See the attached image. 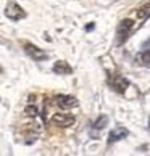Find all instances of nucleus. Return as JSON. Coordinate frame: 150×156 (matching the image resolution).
I'll return each mask as SVG.
<instances>
[{
    "label": "nucleus",
    "mask_w": 150,
    "mask_h": 156,
    "mask_svg": "<svg viewBox=\"0 0 150 156\" xmlns=\"http://www.w3.org/2000/svg\"><path fill=\"white\" fill-rule=\"evenodd\" d=\"M107 124H108V118L105 116V114H102V116L94 122V129H95V130H102Z\"/></svg>",
    "instance_id": "obj_10"
},
{
    "label": "nucleus",
    "mask_w": 150,
    "mask_h": 156,
    "mask_svg": "<svg viewBox=\"0 0 150 156\" xmlns=\"http://www.w3.org/2000/svg\"><path fill=\"white\" fill-rule=\"evenodd\" d=\"M5 15L8 16L10 20H13V21H18L21 18H24L26 16V11L23 10L18 3H15V2H10L7 5V10H5Z\"/></svg>",
    "instance_id": "obj_2"
},
{
    "label": "nucleus",
    "mask_w": 150,
    "mask_h": 156,
    "mask_svg": "<svg viewBox=\"0 0 150 156\" xmlns=\"http://www.w3.org/2000/svg\"><path fill=\"white\" fill-rule=\"evenodd\" d=\"M53 73L55 74H63V76H66V74H71L73 73V68L68 65L66 61H57L53 65Z\"/></svg>",
    "instance_id": "obj_8"
},
{
    "label": "nucleus",
    "mask_w": 150,
    "mask_h": 156,
    "mask_svg": "<svg viewBox=\"0 0 150 156\" xmlns=\"http://www.w3.org/2000/svg\"><path fill=\"white\" fill-rule=\"evenodd\" d=\"M139 61L144 66H150V50H147V51H144L142 55H139Z\"/></svg>",
    "instance_id": "obj_11"
},
{
    "label": "nucleus",
    "mask_w": 150,
    "mask_h": 156,
    "mask_svg": "<svg viewBox=\"0 0 150 156\" xmlns=\"http://www.w3.org/2000/svg\"><path fill=\"white\" fill-rule=\"evenodd\" d=\"M128 134H129V132H128L126 127H115V129L110 132V135H108V143L118 142V140H121V138H124Z\"/></svg>",
    "instance_id": "obj_7"
},
{
    "label": "nucleus",
    "mask_w": 150,
    "mask_h": 156,
    "mask_svg": "<svg viewBox=\"0 0 150 156\" xmlns=\"http://www.w3.org/2000/svg\"><path fill=\"white\" fill-rule=\"evenodd\" d=\"M74 116L71 114H63V113H55L53 116H52V122L58 127H70L74 124Z\"/></svg>",
    "instance_id": "obj_5"
},
{
    "label": "nucleus",
    "mask_w": 150,
    "mask_h": 156,
    "mask_svg": "<svg viewBox=\"0 0 150 156\" xmlns=\"http://www.w3.org/2000/svg\"><path fill=\"white\" fill-rule=\"evenodd\" d=\"M148 129H150V118H148Z\"/></svg>",
    "instance_id": "obj_13"
},
{
    "label": "nucleus",
    "mask_w": 150,
    "mask_h": 156,
    "mask_svg": "<svg viewBox=\"0 0 150 156\" xmlns=\"http://www.w3.org/2000/svg\"><path fill=\"white\" fill-rule=\"evenodd\" d=\"M136 15H137V18H139V20L148 18V16H150V2H147L145 5H142L141 8H137Z\"/></svg>",
    "instance_id": "obj_9"
},
{
    "label": "nucleus",
    "mask_w": 150,
    "mask_h": 156,
    "mask_svg": "<svg viewBox=\"0 0 150 156\" xmlns=\"http://www.w3.org/2000/svg\"><path fill=\"white\" fill-rule=\"evenodd\" d=\"M24 51L34 61H44V60H47V56H49L47 51L40 50L39 47H36V45H32V44H24Z\"/></svg>",
    "instance_id": "obj_4"
},
{
    "label": "nucleus",
    "mask_w": 150,
    "mask_h": 156,
    "mask_svg": "<svg viewBox=\"0 0 150 156\" xmlns=\"http://www.w3.org/2000/svg\"><path fill=\"white\" fill-rule=\"evenodd\" d=\"M57 105L63 109H70L73 106H78V100L73 95H60L57 97Z\"/></svg>",
    "instance_id": "obj_6"
},
{
    "label": "nucleus",
    "mask_w": 150,
    "mask_h": 156,
    "mask_svg": "<svg viewBox=\"0 0 150 156\" xmlns=\"http://www.w3.org/2000/svg\"><path fill=\"white\" fill-rule=\"evenodd\" d=\"M24 111H26L27 116H31V118H36L37 116V108L36 106H26Z\"/></svg>",
    "instance_id": "obj_12"
},
{
    "label": "nucleus",
    "mask_w": 150,
    "mask_h": 156,
    "mask_svg": "<svg viewBox=\"0 0 150 156\" xmlns=\"http://www.w3.org/2000/svg\"><path fill=\"white\" fill-rule=\"evenodd\" d=\"M132 26H134V21H132V20H124V21L119 23V26H118V44L119 45L129 37Z\"/></svg>",
    "instance_id": "obj_3"
},
{
    "label": "nucleus",
    "mask_w": 150,
    "mask_h": 156,
    "mask_svg": "<svg viewBox=\"0 0 150 156\" xmlns=\"http://www.w3.org/2000/svg\"><path fill=\"white\" fill-rule=\"evenodd\" d=\"M108 84H110V87L116 92V94H124L126 89L129 87V80L119 76V74H113V76L108 79Z\"/></svg>",
    "instance_id": "obj_1"
}]
</instances>
